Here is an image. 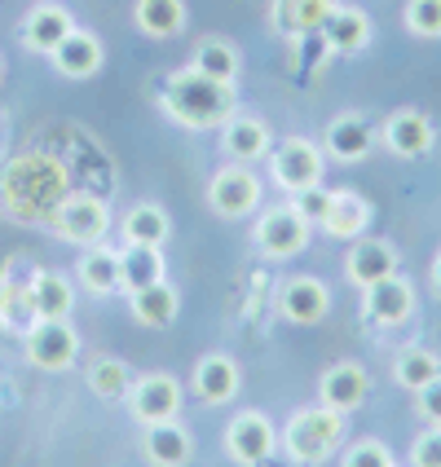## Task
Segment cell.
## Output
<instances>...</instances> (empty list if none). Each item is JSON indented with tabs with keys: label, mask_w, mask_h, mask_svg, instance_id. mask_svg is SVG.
<instances>
[{
	"label": "cell",
	"mask_w": 441,
	"mask_h": 467,
	"mask_svg": "<svg viewBox=\"0 0 441 467\" xmlns=\"http://www.w3.org/2000/svg\"><path fill=\"white\" fill-rule=\"evenodd\" d=\"M318 31L331 53H362L371 45V18H366L362 5H336Z\"/></svg>",
	"instance_id": "cell-21"
},
{
	"label": "cell",
	"mask_w": 441,
	"mask_h": 467,
	"mask_svg": "<svg viewBox=\"0 0 441 467\" xmlns=\"http://www.w3.org/2000/svg\"><path fill=\"white\" fill-rule=\"evenodd\" d=\"M366 322L375 327H402L411 313H415V286L406 283L402 274H393L384 283L366 286Z\"/></svg>",
	"instance_id": "cell-16"
},
{
	"label": "cell",
	"mask_w": 441,
	"mask_h": 467,
	"mask_svg": "<svg viewBox=\"0 0 441 467\" xmlns=\"http://www.w3.org/2000/svg\"><path fill=\"white\" fill-rule=\"evenodd\" d=\"M208 203L226 221H243L260 208V177L247 163H226L208 185Z\"/></svg>",
	"instance_id": "cell-7"
},
{
	"label": "cell",
	"mask_w": 441,
	"mask_h": 467,
	"mask_svg": "<svg viewBox=\"0 0 441 467\" xmlns=\"http://www.w3.org/2000/svg\"><path fill=\"white\" fill-rule=\"evenodd\" d=\"M31 300H36V317L40 322H67L71 309H76V286H71V278H62L53 269H36Z\"/></svg>",
	"instance_id": "cell-25"
},
{
	"label": "cell",
	"mask_w": 441,
	"mask_h": 467,
	"mask_svg": "<svg viewBox=\"0 0 441 467\" xmlns=\"http://www.w3.org/2000/svg\"><path fill=\"white\" fill-rule=\"evenodd\" d=\"M190 389H194V397H199L204 406H226V401H234L238 389H243V370H238V362L226 358V353H208V358H199V366H194Z\"/></svg>",
	"instance_id": "cell-15"
},
{
	"label": "cell",
	"mask_w": 441,
	"mask_h": 467,
	"mask_svg": "<svg viewBox=\"0 0 441 467\" xmlns=\"http://www.w3.org/2000/svg\"><path fill=\"white\" fill-rule=\"evenodd\" d=\"M310 230H313V225H305V221L291 212V203H287V208H269L257 221V247H260V256H269V260L300 256V252L310 247Z\"/></svg>",
	"instance_id": "cell-10"
},
{
	"label": "cell",
	"mask_w": 441,
	"mask_h": 467,
	"mask_svg": "<svg viewBox=\"0 0 441 467\" xmlns=\"http://www.w3.org/2000/svg\"><path fill=\"white\" fill-rule=\"evenodd\" d=\"M159 106L182 124V129H221L226 119H234L238 93L234 84L199 76L194 67H182L159 84Z\"/></svg>",
	"instance_id": "cell-2"
},
{
	"label": "cell",
	"mask_w": 441,
	"mask_h": 467,
	"mask_svg": "<svg viewBox=\"0 0 441 467\" xmlns=\"http://www.w3.org/2000/svg\"><path fill=\"white\" fill-rule=\"evenodd\" d=\"M331 9H336V0H274L269 5V26L287 40H305L327 23Z\"/></svg>",
	"instance_id": "cell-20"
},
{
	"label": "cell",
	"mask_w": 441,
	"mask_h": 467,
	"mask_svg": "<svg viewBox=\"0 0 441 467\" xmlns=\"http://www.w3.org/2000/svg\"><path fill=\"white\" fill-rule=\"evenodd\" d=\"M129 305L142 327H168L182 313V296H177V286H168V278H163V283H151L142 291H129Z\"/></svg>",
	"instance_id": "cell-26"
},
{
	"label": "cell",
	"mask_w": 441,
	"mask_h": 467,
	"mask_svg": "<svg viewBox=\"0 0 441 467\" xmlns=\"http://www.w3.org/2000/svg\"><path fill=\"white\" fill-rule=\"evenodd\" d=\"M380 137H384L389 155H397V159H424L437 146V129H433V119L424 110H393L389 119H384Z\"/></svg>",
	"instance_id": "cell-13"
},
{
	"label": "cell",
	"mask_w": 441,
	"mask_h": 467,
	"mask_svg": "<svg viewBox=\"0 0 441 467\" xmlns=\"http://www.w3.org/2000/svg\"><path fill=\"white\" fill-rule=\"evenodd\" d=\"M76 31V18H71V9H62V5H36L31 14H26L23 23V45L36 53H53L67 36Z\"/></svg>",
	"instance_id": "cell-22"
},
{
	"label": "cell",
	"mask_w": 441,
	"mask_h": 467,
	"mask_svg": "<svg viewBox=\"0 0 441 467\" xmlns=\"http://www.w3.org/2000/svg\"><path fill=\"white\" fill-rule=\"evenodd\" d=\"M340 441H344V415H340V410H327L322 401L310 406V410H296L291 423H287V432H283L287 454L305 467L327 463V459L340 450Z\"/></svg>",
	"instance_id": "cell-3"
},
{
	"label": "cell",
	"mask_w": 441,
	"mask_h": 467,
	"mask_svg": "<svg viewBox=\"0 0 441 467\" xmlns=\"http://www.w3.org/2000/svg\"><path fill=\"white\" fill-rule=\"evenodd\" d=\"M437 375H441V358L433 348H424V344H411V348H402L393 358V379L406 392H419L424 384H433Z\"/></svg>",
	"instance_id": "cell-31"
},
{
	"label": "cell",
	"mask_w": 441,
	"mask_h": 467,
	"mask_svg": "<svg viewBox=\"0 0 441 467\" xmlns=\"http://www.w3.org/2000/svg\"><path fill=\"white\" fill-rule=\"evenodd\" d=\"M274 450H278V432H274V423L260 415V410H243V415L230 419V428H226V454L238 467L269 463Z\"/></svg>",
	"instance_id": "cell-8"
},
{
	"label": "cell",
	"mask_w": 441,
	"mask_h": 467,
	"mask_svg": "<svg viewBox=\"0 0 441 467\" xmlns=\"http://www.w3.org/2000/svg\"><path fill=\"white\" fill-rule=\"evenodd\" d=\"M331 194H336V190H322V185L300 190V194H291V212H296L305 225H322L327 212H331Z\"/></svg>",
	"instance_id": "cell-36"
},
{
	"label": "cell",
	"mask_w": 441,
	"mask_h": 467,
	"mask_svg": "<svg viewBox=\"0 0 441 467\" xmlns=\"http://www.w3.org/2000/svg\"><path fill=\"white\" fill-rule=\"evenodd\" d=\"M23 348L36 370H67L79 358V336L71 331V322H36L23 336Z\"/></svg>",
	"instance_id": "cell-9"
},
{
	"label": "cell",
	"mask_w": 441,
	"mask_h": 467,
	"mask_svg": "<svg viewBox=\"0 0 441 467\" xmlns=\"http://www.w3.org/2000/svg\"><path fill=\"white\" fill-rule=\"evenodd\" d=\"M168 234H173V225H168V212L159 208V203H137V208H129V216H124V243L163 247Z\"/></svg>",
	"instance_id": "cell-32"
},
{
	"label": "cell",
	"mask_w": 441,
	"mask_h": 467,
	"mask_svg": "<svg viewBox=\"0 0 441 467\" xmlns=\"http://www.w3.org/2000/svg\"><path fill=\"white\" fill-rule=\"evenodd\" d=\"M129 410L137 423H163V419H177L182 410V384L173 375H142L132 379L129 389Z\"/></svg>",
	"instance_id": "cell-11"
},
{
	"label": "cell",
	"mask_w": 441,
	"mask_h": 467,
	"mask_svg": "<svg viewBox=\"0 0 441 467\" xmlns=\"http://www.w3.org/2000/svg\"><path fill=\"white\" fill-rule=\"evenodd\" d=\"M371 146H375V129L362 115H336L322 137V155L336 159V163H362L371 155Z\"/></svg>",
	"instance_id": "cell-18"
},
{
	"label": "cell",
	"mask_w": 441,
	"mask_h": 467,
	"mask_svg": "<svg viewBox=\"0 0 441 467\" xmlns=\"http://www.w3.org/2000/svg\"><path fill=\"white\" fill-rule=\"evenodd\" d=\"M397 265H402V260H397V247H393V243L362 234V238H353V247H349V256H344V274H349V283L353 286H362L366 291V286L393 278Z\"/></svg>",
	"instance_id": "cell-12"
},
{
	"label": "cell",
	"mask_w": 441,
	"mask_h": 467,
	"mask_svg": "<svg viewBox=\"0 0 441 467\" xmlns=\"http://www.w3.org/2000/svg\"><path fill=\"white\" fill-rule=\"evenodd\" d=\"M137 26L155 40H173L185 31V0H137L132 9Z\"/></svg>",
	"instance_id": "cell-30"
},
{
	"label": "cell",
	"mask_w": 441,
	"mask_h": 467,
	"mask_svg": "<svg viewBox=\"0 0 441 467\" xmlns=\"http://www.w3.org/2000/svg\"><path fill=\"white\" fill-rule=\"evenodd\" d=\"M340 467H393V450L384 441H358L349 445V454L340 459Z\"/></svg>",
	"instance_id": "cell-37"
},
{
	"label": "cell",
	"mask_w": 441,
	"mask_h": 467,
	"mask_svg": "<svg viewBox=\"0 0 441 467\" xmlns=\"http://www.w3.org/2000/svg\"><path fill=\"white\" fill-rule=\"evenodd\" d=\"M49 230L62 243H76V247H98L106 234H110V208L93 194H67L62 208L53 212Z\"/></svg>",
	"instance_id": "cell-5"
},
{
	"label": "cell",
	"mask_w": 441,
	"mask_h": 467,
	"mask_svg": "<svg viewBox=\"0 0 441 467\" xmlns=\"http://www.w3.org/2000/svg\"><path fill=\"white\" fill-rule=\"evenodd\" d=\"M406 31L419 40H441V0H406Z\"/></svg>",
	"instance_id": "cell-35"
},
{
	"label": "cell",
	"mask_w": 441,
	"mask_h": 467,
	"mask_svg": "<svg viewBox=\"0 0 441 467\" xmlns=\"http://www.w3.org/2000/svg\"><path fill=\"white\" fill-rule=\"evenodd\" d=\"M366 225H371V203H366L362 194H353V190H340L331 194V212H327V221H322V230L331 234V238H362Z\"/></svg>",
	"instance_id": "cell-27"
},
{
	"label": "cell",
	"mask_w": 441,
	"mask_h": 467,
	"mask_svg": "<svg viewBox=\"0 0 441 467\" xmlns=\"http://www.w3.org/2000/svg\"><path fill=\"white\" fill-rule=\"evenodd\" d=\"M31 283H36V265L26 256H9L5 274H0V327L9 336H26L40 322L36 300H31Z\"/></svg>",
	"instance_id": "cell-6"
},
{
	"label": "cell",
	"mask_w": 441,
	"mask_h": 467,
	"mask_svg": "<svg viewBox=\"0 0 441 467\" xmlns=\"http://www.w3.org/2000/svg\"><path fill=\"white\" fill-rule=\"evenodd\" d=\"M146 459L155 467H185L190 454H194V441L177 419H163V423H151L146 428Z\"/></svg>",
	"instance_id": "cell-24"
},
{
	"label": "cell",
	"mask_w": 441,
	"mask_h": 467,
	"mask_svg": "<svg viewBox=\"0 0 441 467\" xmlns=\"http://www.w3.org/2000/svg\"><path fill=\"white\" fill-rule=\"evenodd\" d=\"M366 389H371V379H366L362 366L358 362H340V366H331V370L318 379V401H322L327 410L353 415V410L366 401Z\"/></svg>",
	"instance_id": "cell-17"
},
{
	"label": "cell",
	"mask_w": 441,
	"mask_h": 467,
	"mask_svg": "<svg viewBox=\"0 0 441 467\" xmlns=\"http://www.w3.org/2000/svg\"><path fill=\"white\" fill-rule=\"evenodd\" d=\"M67 194H71L67 168L40 150L9 159V168L0 172V208L23 225H49Z\"/></svg>",
	"instance_id": "cell-1"
},
{
	"label": "cell",
	"mask_w": 441,
	"mask_h": 467,
	"mask_svg": "<svg viewBox=\"0 0 441 467\" xmlns=\"http://www.w3.org/2000/svg\"><path fill=\"white\" fill-rule=\"evenodd\" d=\"M151 283H163V247H137L120 252V291H142Z\"/></svg>",
	"instance_id": "cell-29"
},
{
	"label": "cell",
	"mask_w": 441,
	"mask_h": 467,
	"mask_svg": "<svg viewBox=\"0 0 441 467\" xmlns=\"http://www.w3.org/2000/svg\"><path fill=\"white\" fill-rule=\"evenodd\" d=\"M76 278L84 291H93V296H110V291H120V252H110V247H84V256L76 265Z\"/></svg>",
	"instance_id": "cell-28"
},
{
	"label": "cell",
	"mask_w": 441,
	"mask_h": 467,
	"mask_svg": "<svg viewBox=\"0 0 441 467\" xmlns=\"http://www.w3.org/2000/svg\"><path fill=\"white\" fill-rule=\"evenodd\" d=\"M89 389H93V397H102V401L129 397V389H132L129 366L120 362V358H98V362L89 366Z\"/></svg>",
	"instance_id": "cell-34"
},
{
	"label": "cell",
	"mask_w": 441,
	"mask_h": 467,
	"mask_svg": "<svg viewBox=\"0 0 441 467\" xmlns=\"http://www.w3.org/2000/svg\"><path fill=\"white\" fill-rule=\"evenodd\" d=\"M411 463L415 467H441V428H433V432L419 437L415 450H411Z\"/></svg>",
	"instance_id": "cell-38"
},
{
	"label": "cell",
	"mask_w": 441,
	"mask_h": 467,
	"mask_svg": "<svg viewBox=\"0 0 441 467\" xmlns=\"http://www.w3.org/2000/svg\"><path fill=\"white\" fill-rule=\"evenodd\" d=\"M322 172H327V155H322V146H313L310 137H287V141H278L269 150V177L287 194L322 185Z\"/></svg>",
	"instance_id": "cell-4"
},
{
	"label": "cell",
	"mask_w": 441,
	"mask_h": 467,
	"mask_svg": "<svg viewBox=\"0 0 441 467\" xmlns=\"http://www.w3.org/2000/svg\"><path fill=\"white\" fill-rule=\"evenodd\" d=\"M199 76L208 79H221V84H234L238 79V49H234L230 40H221V36H208V40H199V49H194V62H190Z\"/></svg>",
	"instance_id": "cell-33"
},
{
	"label": "cell",
	"mask_w": 441,
	"mask_h": 467,
	"mask_svg": "<svg viewBox=\"0 0 441 467\" xmlns=\"http://www.w3.org/2000/svg\"><path fill=\"white\" fill-rule=\"evenodd\" d=\"M221 146L234 163H252V159L269 155V129L260 124L257 115H234L221 124Z\"/></svg>",
	"instance_id": "cell-23"
},
{
	"label": "cell",
	"mask_w": 441,
	"mask_h": 467,
	"mask_svg": "<svg viewBox=\"0 0 441 467\" xmlns=\"http://www.w3.org/2000/svg\"><path fill=\"white\" fill-rule=\"evenodd\" d=\"M433 286L441 291V252H437V260H433Z\"/></svg>",
	"instance_id": "cell-40"
},
{
	"label": "cell",
	"mask_w": 441,
	"mask_h": 467,
	"mask_svg": "<svg viewBox=\"0 0 441 467\" xmlns=\"http://www.w3.org/2000/svg\"><path fill=\"white\" fill-rule=\"evenodd\" d=\"M278 309H283V317L296 322V327H318V322L331 313V291H327L322 278H310V274L287 278L283 291H278Z\"/></svg>",
	"instance_id": "cell-14"
},
{
	"label": "cell",
	"mask_w": 441,
	"mask_h": 467,
	"mask_svg": "<svg viewBox=\"0 0 441 467\" xmlns=\"http://www.w3.org/2000/svg\"><path fill=\"white\" fill-rule=\"evenodd\" d=\"M415 406H419V415L428 419V423H437L441 428V375L433 379V384H424V389L415 392Z\"/></svg>",
	"instance_id": "cell-39"
},
{
	"label": "cell",
	"mask_w": 441,
	"mask_h": 467,
	"mask_svg": "<svg viewBox=\"0 0 441 467\" xmlns=\"http://www.w3.org/2000/svg\"><path fill=\"white\" fill-rule=\"evenodd\" d=\"M53 57V67H58V76L62 79H93L98 71H102V40L93 36V31H71L58 49L49 53Z\"/></svg>",
	"instance_id": "cell-19"
}]
</instances>
